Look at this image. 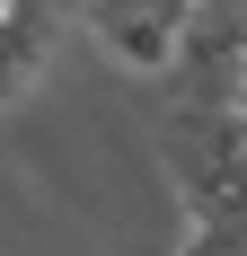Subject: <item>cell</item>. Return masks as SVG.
Segmentation results:
<instances>
[{"label": "cell", "mask_w": 247, "mask_h": 256, "mask_svg": "<svg viewBox=\"0 0 247 256\" xmlns=\"http://www.w3.org/2000/svg\"><path fill=\"white\" fill-rule=\"evenodd\" d=\"M80 26H88L115 62H132V71H176V62H186L194 0H80Z\"/></svg>", "instance_id": "cell-1"}, {"label": "cell", "mask_w": 247, "mask_h": 256, "mask_svg": "<svg viewBox=\"0 0 247 256\" xmlns=\"http://www.w3.org/2000/svg\"><path fill=\"white\" fill-rule=\"evenodd\" d=\"M62 9H71V0H9V9H0V106H9V98H26V88L44 80Z\"/></svg>", "instance_id": "cell-2"}, {"label": "cell", "mask_w": 247, "mask_h": 256, "mask_svg": "<svg viewBox=\"0 0 247 256\" xmlns=\"http://www.w3.org/2000/svg\"><path fill=\"white\" fill-rule=\"evenodd\" d=\"M186 62L238 71V62H247V0H194V26H186Z\"/></svg>", "instance_id": "cell-3"}, {"label": "cell", "mask_w": 247, "mask_h": 256, "mask_svg": "<svg viewBox=\"0 0 247 256\" xmlns=\"http://www.w3.org/2000/svg\"><path fill=\"white\" fill-rule=\"evenodd\" d=\"M176 256H247V230H230V221H194Z\"/></svg>", "instance_id": "cell-4"}]
</instances>
